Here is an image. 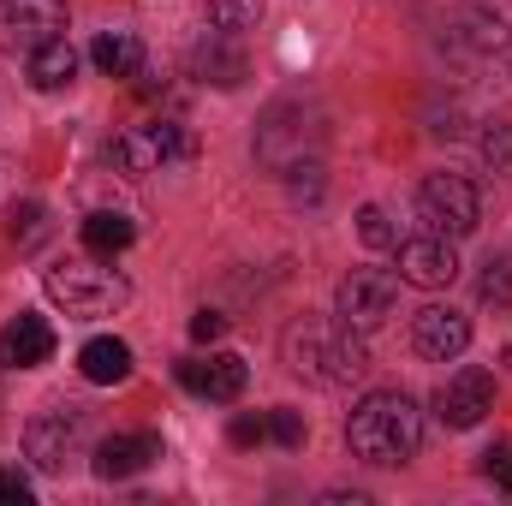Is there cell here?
Returning <instances> with one entry per match:
<instances>
[{
    "instance_id": "cell-1",
    "label": "cell",
    "mask_w": 512,
    "mask_h": 506,
    "mask_svg": "<svg viewBox=\"0 0 512 506\" xmlns=\"http://www.w3.org/2000/svg\"><path fill=\"white\" fill-rule=\"evenodd\" d=\"M346 441L364 465H405L417 447H423V411L399 393V387H382V393H364L346 417Z\"/></svg>"
},
{
    "instance_id": "cell-2",
    "label": "cell",
    "mask_w": 512,
    "mask_h": 506,
    "mask_svg": "<svg viewBox=\"0 0 512 506\" xmlns=\"http://www.w3.org/2000/svg\"><path fill=\"white\" fill-rule=\"evenodd\" d=\"M286 364H292V376L316 381V387H352L370 370V352H364L358 328H346V322H298L286 334Z\"/></svg>"
},
{
    "instance_id": "cell-3",
    "label": "cell",
    "mask_w": 512,
    "mask_h": 506,
    "mask_svg": "<svg viewBox=\"0 0 512 506\" xmlns=\"http://www.w3.org/2000/svg\"><path fill=\"white\" fill-rule=\"evenodd\" d=\"M42 286H48V298L66 310V316H114V310H126L131 304V280L120 268H108V262H96V256H72V262H54L48 274H42Z\"/></svg>"
},
{
    "instance_id": "cell-4",
    "label": "cell",
    "mask_w": 512,
    "mask_h": 506,
    "mask_svg": "<svg viewBox=\"0 0 512 506\" xmlns=\"http://www.w3.org/2000/svg\"><path fill=\"white\" fill-rule=\"evenodd\" d=\"M179 155H191V137H185L179 120H143V126H126L108 143V161H114L126 179H149V173H161V167L179 161Z\"/></svg>"
},
{
    "instance_id": "cell-5",
    "label": "cell",
    "mask_w": 512,
    "mask_h": 506,
    "mask_svg": "<svg viewBox=\"0 0 512 506\" xmlns=\"http://www.w3.org/2000/svg\"><path fill=\"white\" fill-rule=\"evenodd\" d=\"M417 209L435 233L447 239H471L483 227V203H477V185L465 173H429L423 191H417Z\"/></svg>"
},
{
    "instance_id": "cell-6",
    "label": "cell",
    "mask_w": 512,
    "mask_h": 506,
    "mask_svg": "<svg viewBox=\"0 0 512 506\" xmlns=\"http://www.w3.org/2000/svg\"><path fill=\"white\" fill-rule=\"evenodd\" d=\"M24 453L36 459V471L66 477L72 459L84 453V411H78V405H48L42 417H30V429H24Z\"/></svg>"
},
{
    "instance_id": "cell-7",
    "label": "cell",
    "mask_w": 512,
    "mask_h": 506,
    "mask_svg": "<svg viewBox=\"0 0 512 506\" xmlns=\"http://www.w3.org/2000/svg\"><path fill=\"white\" fill-rule=\"evenodd\" d=\"M66 36V0H0V54H36Z\"/></svg>"
},
{
    "instance_id": "cell-8",
    "label": "cell",
    "mask_w": 512,
    "mask_h": 506,
    "mask_svg": "<svg viewBox=\"0 0 512 506\" xmlns=\"http://www.w3.org/2000/svg\"><path fill=\"white\" fill-rule=\"evenodd\" d=\"M393 298H399V280L387 268H352L334 292V316L364 334V328H382L393 316Z\"/></svg>"
},
{
    "instance_id": "cell-9",
    "label": "cell",
    "mask_w": 512,
    "mask_h": 506,
    "mask_svg": "<svg viewBox=\"0 0 512 506\" xmlns=\"http://www.w3.org/2000/svg\"><path fill=\"white\" fill-rule=\"evenodd\" d=\"M399 251V280L405 286H417V292H441V286H453L459 280V251H453V239L447 233H411V239H399L393 245Z\"/></svg>"
},
{
    "instance_id": "cell-10",
    "label": "cell",
    "mask_w": 512,
    "mask_h": 506,
    "mask_svg": "<svg viewBox=\"0 0 512 506\" xmlns=\"http://www.w3.org/2000/svg\"><path fill=\"white\" fill-rule=\"evenodd\" d=\"M489 411H495V376L477 370V364L459 370L453 381H441V393H435V417L447 429H477Z\"/></svg>"
},
{
    "instance_id": "cell-11",
    "label": "cell",
    "mask_w": 512,
    "mask_h": 506,
    "mask_svg": "<svg viewBox=\"0 0 512 506\" xmlns=\"http://www.w3.org/2000/svg\"><path fill=\"white\" fill-rule=\"evenodd\" d=\"M411 346H417L429 364H453V358H465V346H471V322H465L459 310H447V304H423L417 322H411Z\"/></svg>"
},
{
    "instance_id": "cell-12",
    "label": "cell",
    "mask_w": 512,
    "mask_h": 506,
    "mask_svg": "<svg viewBox=\"0 0 512 506\" xmlns=\"http://www.w3.org/2000/svg\"><path fill=\"white\" fill-rule=\"evenodd\" d=\"M179 381H185L197 399L233 405V399L245 393L251 370H245V358H239V352H215V358H185V364H179Z\"/></svg>"
},
{
    "instance_id": "cell-13",
    "label": "cell",
    "mask_w": 512,
    "mask_h": 506,
    "mask_svg": "<svg viewBox=\"0 0 512 506\" xmlns=\"http://www.w3.org/2000/svg\"><path fill=\"white\" fill-rule=\"evenodd\" d=\"M161 459V435H108L102 447H96V477L102 483H126V477H137V471H149Z\"/></svg>"
},
{
    "instance_id": "cell-14",
    "label": "cell",
    "mask_w": 512,
    "mask_h": 506,
    "mask_svg": "<svg viewBox=\"0 0 512 506\" xmlns=\"http://www.w3.org/2000/svg\"><path fill=\"white\" fill-rule=\"evenodd\" d=\"M48 358H54V328L42 316H12L0 328V364L6 370H36Z\"/></svg>"
},
{
    "instance_id": "cell-15",
    "label": "cell",
    "mask_w": 512,
    "mask_h": 506,
    "mask_svg": "<svg viewBox=\"0 0 512 506\" xmlns=\"http://www.w3.org/2000/svg\"><path fill=\"white\" fill-rule=\"evenodd\" d=\"M78 370H84V381H96V387H114V381L131 376V346L114 340V334H96V340L78 352Z\"/></svg>"
},
{
    "instance_id": "cell-16",
    "label": "cell",
    "mask_w": 512,
    "mask_h": 506,
    "mask_svg": "<svg viewBox=\"0 0 512 506\" xmlns=\"http://www.w3.org/2000/svg\"><path fill=\"white\" fill-rule=\"evenodd\" d=\"M197 72H203V84L239 90V84H245V54H239V48H227V42H221V30H209V36L197 42Z\"/></svg>"
},
{
    "instance_id": "cell-17",
    "label": "cell",
    "mask_w": 512,
    "mask_h": 506,
    "mask_svg": "<svg viewBox=\"0 0 512 506\" xmlns=\"http://www.w3.org/2000/svg\"><path fill=\"white\" fill-rule=\"evenodd\" d=\"M72 78H78V54H72L66 36H54L48 48L30 54V84H36V90H66Z\"/></svg>"
},
{
    "instance_id": "cell-18",
    "label": "cell",
    "mask_w": 512,
    "mask_h": 506,
    "mask_svg": "<svg viewBox=\"0 0 512 506\" xmlns=\"http://www.w3.org/2000/svg\"><path fill=\"white\" fill-rule=\"evenodd\" d=\"M90 60H96L108 78H131V72L143 66V48H137L131 30H102V36L90 42Z\"/></svg>"
},
{
    "instance_id": "cell-19",
    "label": "cell",
    "mask_w": 512,
    "mask_h": 506,
    "mask_svg": "<svg viewBox=\"0 0 512 506\" xmlns=\"http://www.w3.org/2000/svg\"><path fill=\"white\" fill-rule=\"evenodd\" d=\"M131 239H137V227H131L126 215H114V209H96V215L84 221V245L96 256H120Z\"/></svg>"
},
{
    "instance_id": "cell-20",
    "label": "cell",
    "mask_w": 512,
    "mask_h": 506,
    "mask_svg": "<svg viewBox=\"0 0 512 506\" xmlns=\"http://www.w3.org/2000/svg\"><path fill=\"white\" fill-rule=\"evenodd\" d=\"M209 24L239 36V30H256L262 24V0H209Z\"/></svg>"
},
{
    "instance_id": "cell-21",
    "label": "cell",
    "mask_w": 512,
    "mask_h": 506,
    "mask_svg": "<svg viewBox=\"0 0 512 506\" xmlns=\"http://www.w3.org/2000/svg\"><path fill=\"white\" fill-rule=\"evenodd\" d=\"M477 298L495 304V310H507L512 304V256H489V262H483V274H477Z\"/></svg>"
},
{
    "instance_id": "cell-22",
    "label": "cell",
    "mask_w": 512,
    "mask_h": 506,
    "mask_svg": "<svg viewBox=\"0 0 512 506\" xmlns=\"http://www.w3.org/2000/svg\"><path fill=\"white\" fill-rule=\"evenodd\" d=\"M507 24H512V0H483L471 12V36L489 48V42H507Z\"/></svg>"
},
{
    "instance_id": "cell-23",
    "label": "cell",
    "mask_w": 512,
    "mask_h": 506,
    "mask_svg": "<svg viewBox=\"0 0 512 506\" xmlns=\"http://www.w3.org/2000/svg\"><path fill=\"white\" fill-rule=\"evenodd\" d=\"M12 239H18V251H36L48 239V209L42 203H12Z\"/></svg>"
},
{
    "instance_id": "cell-24",
    "label": "cell",
    "mask_w": 512,
    "mask_h": 506,
    "mask_svg": "<svg viewBox=\"0 0 512 506\" xmlns=\"http://www.w3.org/2000/svg\"><path fill=\"white\" fill-rule=\"evenodd\" d=\"M483 161H489L501 179H512V126L507 120H489V131H483Z\"/></svg>"
},
{
    "instance_id": "cell-25",
    "label": "cell",
    "mask_w": 512,
    "mask_h": 506,
    "mask_svg": "<svg viewBox=\"0 0 512 506\" xmlns=\"http://www.w3.org/2000/svg\"><path fill=\"white\" fill-rule=\"evenodd\" d=\"M358 239H364L370 251H387V245H399V233H393L387 209H376V203H364V209H358Z\"/></svg>"
},
{
    "instance_id": "cell-26",
    "label": "cell",
    "mask_w": 512,
    "mask_h": 506,
    "mask_svg": "<svg viewBox=\"0 0 512 506\" xmlns=\"http://www.w3.org/2000/svg\"><path fill=\"white\" fill-rule=\"evenodd\" d=\"M268 435L280 441V447H304V411H268Z\"/></svg>"
},
{
    "instance_id": "cell-27",
    "label": "cell",
    "mask_w": 512,
    "mask_h": 506,
    "mask_svg": "<svg viewBox=\"0 0 512 506\" xmlns=\"http://www.w3.org/2000/svg\"><path fill=\"white\" fill-rule=\"evenodd\" d=\"M30 501H36L30 477H24V471H6V465H0V506H30Z\"/></svg>"
},
{
    "instance_id": "cell-28",
    "label": "cell",
    "mask_w": 512,
    "mask_h": 506,
    "mask_svg": "<svg viewBox=\"0 0 512 506\" xmlns=\"http://www.w3.org/2000/svg\"><path fill=\"white\" fill-rule=\"evenodd\" d=\"M221 334H227V316H215V310H197V316H191V340H197V346H209V340H221Z\"/></svg>"
},
{
    "instance_id": "cell-29",
    "label": "cell",
    "mask_w": 512,
    "mask_h": 506,
    "mask_svg": "<svg viewBox=\"0 0 512 506\" xmlns=\"http://www.w3.org/2000/svg\"><path fill=\"white\" fill-rule=\"evenodd\" d=\"M227 435H233V447H256V441L268 435V417H233Z\"/></svg>"
},
{
    "instance_id": "cell-30",
    "label": "cell",
    "mask_w": 512,
    "mask_h": 506,
    "mask_svg": "<svg viewBox=\"0 0 512 506\" xmlns=\"http://www.w3.org/2000/svg\"><path fill=\"white\" fill-rule=\"evenodd\" d=\"M483 471H489V477L512 495V453H507V447H489V453H483Z\"/></svg>"
}]
</instances>
